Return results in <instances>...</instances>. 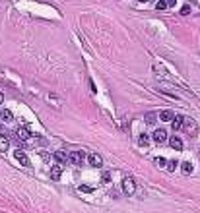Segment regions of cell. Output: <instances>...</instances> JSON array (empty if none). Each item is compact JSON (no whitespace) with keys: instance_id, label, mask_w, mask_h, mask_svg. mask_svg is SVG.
Returning <instances> with one entry per match:
<instances>
[{"instance_id":"5b68a950","label":"cell","mask_w":200,"mask_h":213,"mask_svg":"<svg viewBox=\"0 0 200 213\" xmlns=\"http://www.w3.org/2000/svg\"><path fill=\"white\" fill-rule=\"evenodd\" d=\"M16 136H18L19 141H27L29 138H33V134H31L27 128H18V130H16Z\"/></svg>"},{"instance_id":"83f0119b","label":"cell","mask_w":200,"mask_h":213,"mask_svg":"<svg viewBox=\"0 0 200 213\" xmlns=\"http://www.w3.org/2000/svg\"><path fill=\"white\" fill-rule=\"evenodd\" d=\"M140 2H148V0H140Z\"/></svg>"},{"instance_id":"cb8c5ba5","label":"cell","mask_w":200,"mask_h":213,"mask_svg":"<svg viewBox=\"0 0 200 213\" xmlns=\"http://www.w3.org/2000/svg\"><path fill=\"white\" fill-rule=\"evenodd\" d=\"M90 89H92V93H97V89H95V83L90 80Z\"/></svg>"},{"instance_id":"4316f807","label":"cell","mask_w":200,"mask_h":213,"mask_svg":"<svg viewBox=\"0 0 200 213\" xmlns=\"http://www.w3.org/2000/svg\"><path fill=\"white\" fill-rule=\"evenodd\" d=\"M2 101H4V95H2V93H0V105H2Z\"/></svg>"},{"instance_id":"ac0fdd59","label":"cell","mask_w":200,"mask_h":213,"mask_svg":"<svg viewBox=\"0 0 200 213\" xmlns=\"http://www.w3.org/2000/svg\"><path fill=\"white\" fill-rule=\"evenodd\" d=\"M146 122L148 124H153L155 122V113H146Z\"/></svg>"},{"instance_id":"2e32d148","label":"cell","mask_w":200,"mask_h":213,"mask_svg":"<svg viewBox=\"0 0 200 213\" xmlns=\"http://www.w3.org/2000/svg\"><path fill=\"white\" fill-rule=\"evenodd\" d=\"M183 173H185V174H191V173H192V165L188 163V161L183 163Z\"/></svg>"},{"instance_id":"5bb4252c","label":"cell","mask_w":200,"mask_h":213,"mask_svg":"<svg viewBox=\"0 0 200 213\" xmlns=\"http://www.w3.org/2000/svg\"><path fill=\"white\" fill-rule=\"evenodd\" d=\"M138 143L142 145V147H146V145L150 143V136H148V134H140V138H138Z\"/></svg>"},{"instance_id":"ba28073f","label":"cell","mask_w":200,"mask_h":213,"mask_svg":"<svg viewBox=\"0 0 200 213\" xmlns=\"http://www.w3.org/2000/svg\"><path fill=\"white\" fill-rule=\"evenodd\" d=\"M183 124H185V118H183V116H173V120H171L173 130H181V128H183Z\"/></svg>"},{"instance_id":"30bf717a","label":"cell","mask_w":200,"mask_h":213,"mask_svg":"<svg viewBox=\"0 0 200 213\" xmlns=\"http://www.w3.org/2000/svg\"><path fill=\"white\" fill-rule=\"evenodd\" d=\"M173 113H171V110H161V113H159V118L163 120V122H171L173 120Z\"/></svg>"},{"instance_id":"7402d4cb","label":"cell","mask_w":200,"mask_h":213,"mask_svg":"<svg viewBox=\"0 0 200 213\" xmlns=\"http://www.w3.org/2000/svg\"><path fill=\"white\" fill-rule=\"evenodd\" d=\"M155 8H158V10H165V8H167V2H165V0H159V2L155 4Z\"/></svg>"},{"instance_id":"8992f818","label":"cell","mask_w":200,"mask_h":213,"mask_svg":"<svg viewBox=\"0 0 200 213\" xmlns=\"http://www.w3.org/2000/svg\"><path fill=\"white\" fill-rule=\"evenodd\" d=\"M14 157H16V159L24 165V167H29V159H27V155L21 151V149H16V151H14Z\"/></svg>"},{"instance_id":"d6986e66","label":"cell","mask_w":200,"mask_h":213,"mask_svg":"<svg viewBox=\"0 0 200 213\" xmlns=\"http://www.w3.org/2000/svg\"><path fill=\"white\" fill-rule=\"evenodd\" d=\"M80 192H86V194H92V192H93V188H92V186H86V184H82V186H80Z\"/></svg>"},{"instance_id":"6da1fadb","label":"cell","mask_w":200,"mask_h":213,"mask_svg":"<svg viewBox=\"0 0 200 213\" xmlns=\"http://www.w3.org/2000/svg\"><path fill=\"white\" fill-rule=\"evenodd\" d=\"M123 192L126 196H132L136 192V182H134V178L132 176H125V180H123Z\"/></svg>"},{"instance_id":"484cf974","label":"cell","mask_w":200,"mask_h":213,"mask_svg":"<svg viewBox=\"0 0 200 213\" xmlns=\"http://www.w3.org/2000/svg\"><path fill=\"white\" fill-rule=\"evenodd\" d=\"M0 136H6V130H4L2 126H0Z\"/></svg>"},{"instance_id":"9c48e42d","label":"cell","mask_w":200,"mask_h":213,"mask_svg":"<svg viewBox=\"0 0 200 213\" xmlns=\"http://www.w3.org/2000/svg\"><path fill=\"white\" fill-rule=\"evenodd\" d=\"M60 174H62V167L60 165H54L53 169H51V178H53V180H58Z\"/></svg>"},{"instance_id":"d4e9b609","label":"cell","mask_w":200,"mask_h":213,"mask_svg":"<svg viewBox=\"0 0 200 213\" xmlns=\"http://www.w3.org/2000/svg\"><path fill=\"white\" fill-rule=\"evenodd\" d=\"M165 2H167V6H173V4L177 2V0H165Z\"/></svg>"},{"instance_id":"ffe728a7","label":"cell","mask_w":200,"mask_h":213,"mask_svg":"<svg viewBox=\"0 0 200 213\" xmlns=\"http://www.w3.org/2000/svg\"><path fill=\"white\" fill-rule=\"evenodd\" d=\"M153 163L158 165V167H165V163H167V161H165V159H161V157H155V159H153Z\"/></svg>"},{"instance_id":"4fadbf2b","label":"cell","mask_w":200,"mask_h":213,"mask_svg":"<svg viewBox=\"0 0 200 213\" xmlns=\"http://www.w3.org/2000/svg\"><path fill=\"white\" fill-rule=\"evenodd\" d=\"M8 147H10V143H8L6 136H0V153H6Z\"/></svg>"},{"instance_id":"9a60e30c","label":"cell","mask_w":200,"mask_h":213,"mask_svg":"<svg viewBox=\"0 0 200 213\" xmlns=\"http://www.w3.org/2000/svg\"><path fill=\"white\" fill-rule=\"evenodd\" d=\"M188 132H194V122L191 120V118H185V124H183Z\"/></svg>"},{"instance_id":"7c38bea8","label":"cell","mask_w":200,"mask_h":213,"mask_svg":"<svg viewBox=\"0 0 200 213\" xmlns=\"http://www.w3.org/2000/svg\"><path fill=\"white\" fill-rule=\"evenodd\" d=\"M0 116H2V120H6V122H10V120L14 118L12 110H8V109H2V110H0Z\"/></svg>"},{"instance_id":"44dd1931","label":"cell","mask_w":200,"mask_h":213,"mask_svg":"<svg viewBox=\"0 0 200 213\" xmlns=\"http://www.w3.org/2000/svg\"><path fill=\"white\" fill-rule=\"evenodd\" d=\"M181 14H183V16H188V14H191V6H188V4H185V6L181 8Z\"/></svg>"},{"instance_id":"603a6c76","label":"cell","mask_w":200,"mask_h":213,"mask_svg":"<svg viewBox=\"0 0 200 213\" xmlns=\"http://www.w3.org/2000/svg\"><path fill=\"white\" fill-rule=\"evenodd\" d=\"M39 155H41V159H43V161H47V159H49V153H47V151H41Z\"/></svg>"},{"instance_id":"52a82bcc","label":"cell","mask_w":200,"mask_h":213,"mask_svg":"<svg viewBox=\"0 0 200 213\" xmlns=\"http://www.w3.org/2000/svg\"><path fill=\"white\" fill-rule=\"evenodd\" d=\"M169 145H171L173 149H177V151H183V140L177 138V136H171L169 138Z\"/></svg>"},{"instance_id":"7a4b0ae2","label":"cell","mask_w":200,"mask_h":213,"mask_svg":"<svg viewBox=\"0 0 200 213\" xmlns=\"http://www.w3.org/2000/svg\"><path fill=\"white\" fill-rule=\"evenodd\" d=\"M84 159H86L84 151H74V153H70V155H68V161H70L72 165H76V167H80V165L84 163Z\"/></svg>"},{"instance_id":"3957f363","label":"cell","mask_w":200,"mask_h":213,"mask_svg":"<svg viewBox=\"0 0 200 213\" xmlns=\"http://www.w3.org/2000/svg\"><path fill=\"white\" fill-rule=\"evenodd\" d=\"M87 163H90L92 167H95V169H101L103 167V159H101V155H97V153L87 155Z\"/></svg>"},{"instance_id":"8fae6325","label":"cell","mask_w":200,"mask_h":213,"mask_svg":"<svg viewBox=\"0 0 200 213\" xmlns=\"http://www.w3.org/2000/svg\"><path fill=\"white\" fill-rule=\"evenodd\" d=\"M54 159H57V163L60 165V163H66V161H68V155H66L64 151H57V153H54Z\"/></svg>"},{"instance_id":"277c9868","label":"cell","mask_w":200,"mask_h":213,"mask_svg":"<svg viewBox=\"0 0 200 213\" xmlns=\"http://www.w3.org/2000/svg\"><path fill=\"white\" fill-rule=\"evenodd\" d=\"M153 141L155 143H165V141H167V132H165L163 128H158V130H155L153 132Z\"/></svg>"},{"instance_id":"e0dca14e","label":"cell","mask_w":200,"mask_h":213,"mask_svg":"<svg viewBox=\"0 0 200 213\" xmlns=\"http://www.w3.org/2000/svg\"><path fill=\"white\" fill-rule=\"evenodd\" d=\"M175 167H177V161H173V159L165 163V169H167L169 173H173V171H175Z\"/></svg>"}]
</instances>
